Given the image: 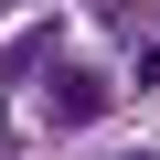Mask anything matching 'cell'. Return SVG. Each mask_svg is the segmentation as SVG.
Returning a JSON list of instances; mask_svg holds the SVG:
<instances>
[{
    "label": "cell",
    "instance_id": "2",
    "mask_svg": "<svg viewBox=\"0 0 160 160\" xmlns=\"http://www.w3.org/2000/svg\"><path fill=\"white\" fill-rule=\"evenodd\" d=\"M139 160H149V149H139Z\"/></svg>",
    "mask_w": 160,
    "mask_h": 160
},
{
    "label": "cell",
    "instance_id": "1",
    "mask_svg": "<svg viewBox=\"0 0 160 160\" xmlns=\"http://www.w3.org/2000/svg\"><path fill=\"white\" fill-rule=\"evenodd\" d=\"M43 107H53V118H96V107H107V86H96V75H53Z\"/></svg>",
    "mask_w": 160,
    "mask_h": 160
}]
</instances>
